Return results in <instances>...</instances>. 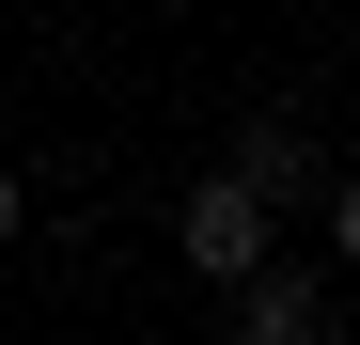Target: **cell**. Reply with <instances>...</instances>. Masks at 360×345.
Masks as SVG:
<instances>
[{
    "mask_svg": "<svg viewBox=\"0 0 360 345\" xmlns=\"http://www.w3.org/2000/svg\"><path fill=\"white\" fill-rule=\"evenodd\" d=\"M16 220H32V189H16V172H0V236H16Z\"/></svg>",
    "mask_w": 360,
    "mask_h": 345,
    "instance_id": "cell-5",
    "label": "cell"
},
{
    "mask_svg": "<svg viewBox=\"0 0 360 345\" xmlns=\"http://www.w3.org/2000/svg\"><path fill=\"white\" fill-rule=\"evenodd\" d=\"M172 251H188V267L219 282V299H235V282H251V267H266V204H251V189H235V172H204V189H188V204H172Z\"/></svg>",
    "mask_w": 360,
    "mask_h": 345,
    "instance_id": "cell-2",
    "label": "cell"
},
{
    "mask_svg": "<svg viewBox=\"0 0 360 345\" xmlns=\"http://www.w3.org/2000/svg\"><path fill=\"white\" fill-rule=\"evenodd\" d=\"M219 172H235L251 204H329V157H314V126H297V110H251Z\"/></svg>",
    "mask_w": 360,
    "mask_h": 345,
    "instance_id": "cell-3",
    "label": "cell"
},
{
    "mask_svg": "<svg viewBox=\"0 0 360 345\" xmlns=\"http://www.w3.org/2000/svg\"><path fill=\"white\" fill-rule=\"evenodd\" d=\"M219 345H345V299H329V282L314 267H251V282H235V314H219Z\"/></svg>",
    "mask_w": 360,
    "mask_h": 345,
    "instance_id": "cell-1",
    "label": "cell"
},
{
    "mask_svg": "<svg viewBox=\"0 0 360 345\" xmlns=\"http://www.w3.org/2000/svg\"><path fill=\"white\" fill-rule=\"evenodd\" d=\"M329 220H345V267H360V172H329Z\"/></svg>",
    "mask_w": 360,
    "mask_h": 345,
    "instance_id": "cell-4",
    "label": "cell"
}]
</instances>
